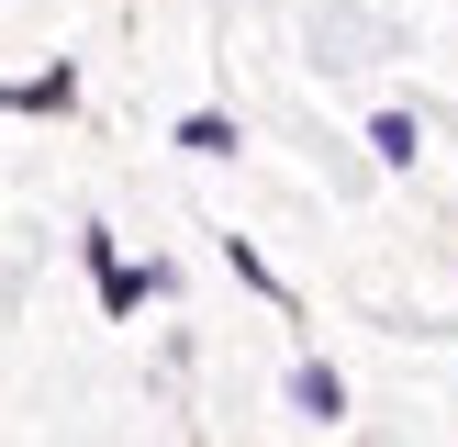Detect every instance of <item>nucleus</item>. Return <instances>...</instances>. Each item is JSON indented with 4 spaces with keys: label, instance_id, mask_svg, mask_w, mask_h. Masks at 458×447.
Masks as SVG:
<instances>
[{
    "label": "nucleus",
    "instance_id": "obj_1",
    "mask_svg": "<svg viewBox=\"0 0 458 447\" xmlns=\"http://www.w3.org/2000/svg\"><path fill=\"white\" fill-rule=\"evenodd\" d=\"M369 156H380V168H414V156H425L414 112H380V123H369Z\"/></svg>",
    "mask_w": 458,
    "mask_h": 447
},
{
    "label": "nucleus",
    "instance_id": "obj_3",
    "mask_svg": "<svg viewBox=\"0 0 458 447\" xmlns=\"http://www.w3.org/2000/svg\"><path fill=\"white\" fill-rule=\"evenodd\" d=\"M179 146H191V156H235V123H224V112H191V123H179Z\"/></svg>",
    "mask_w": 458,
    "mask_h": 447
},
{
    "label": "nucleus",
    "instance_id": "obj_4",
    "mask_svg": "<svg viewBox=\"0 0 458 447\" xmlns=\"http://www.w3.org/2000/svg\"><path fill=\"white\" fill-rule=\"evenodd\" d=\"M291 402H302V414H347V392H335V369H291Z\"/></svg>",
    "mask_w": 458,
    "mask_h": 447
},
{
    "label": "nucleus",
    "instance_id": "obj_2",
    "mask_svg": "<svg viewBox=\"0 0 458 447\" xmlns=\"http://www.w3.org/2000/svg\"><path fill=\"white\" fill-rule=\"evenodd\" d=\"M67 101H79V79H67V67H45V79L12 89V112H67Z\"/></svg>",
    "mask_w": 458,
    "mask_h": 447
}]
</instances>
